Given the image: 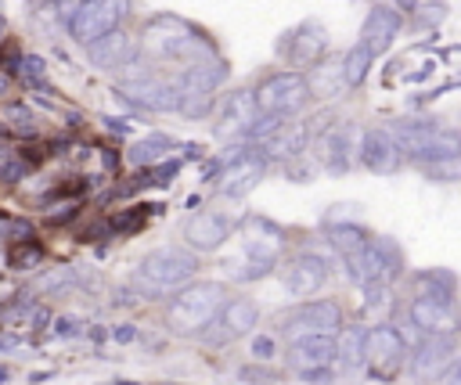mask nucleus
I'll return each instance as SVG.
<instances>
[{
	"label": "nucleus",
	"mask_w": 461,
	"mask_h": 385,
	"mask_svg": "<svg viewBox=\"0 0 461 385\" xmlns=\"http://www.w3.org/2000/svg\"><path fill=\"white\" fill-rule=\"evenodd\" d=\"M364 331H367V327L346 324V327L335 335V345H339V363H342V367H360V363H364Z\"/></svg>",
	"instance_id": "c756f323"
},
{
	"label": "nucleus",
	"mask_w": 461,
	"mask_h": 385,
	"mask_svg": "<svg viewBox=\"0 0 461 385\" xmlns=\"http://www.w3.org/2000/svg\"><path fill=\"white\" fill-rule=\"evenodd\" d=\"M7 36V22H4V14H0V40Z\"/></svg>",
	"instance_id": "49530a36"
},
{
	"label": "nucleus",
	"mask_w": 461,
	"mask_h": 385,
	"mask_svg": "<svg viewBox=\"0 0 461 385\" xmlns=\"http://www.w3.org/2000/svg\"><path fill=\"white\" fill-rule=\"evenodd\" d=\"M285 227L263 219V216H249L241 219V248L249 259H263V263H277L281 248H285Z\"/></svg>",
	"instance_id": "412c9836"
},
{
	"label": "nucleus",
	"mask_w": 461,
	"mask_h": 385,
	"mask_svg": "<svg viewBox=\"0 0 461 385\" xmlns=\"http://www.w3.org/2000/svg\"><path fill=\"white\" fill-rule=\"evenodd\" d=\"M234 219L227 212H216V209H202L194 212L187 223H184V241L194 248V252H216L230 234H234Z\"/></svg>",
	"instance_id": "a211bd4d"
},
{
	"label": "nucleus",
	"mask_w": 461,
	"mask_h": 385,
	"mask_svg": "<svg viewBox=\"0 0 461 385\" xmlns=\"http://www.w3.org/2000/svg\"><path fill=\"white\" fill-rule=\"evenodd\" d=\"M79 284H86V270L83 266H54L36 281V291L40 295H61V291L79 288Z\"/></svg>",
	"instance_id": "cd10ccee"
},
{
	"label": "nucleus",
	"mask_w": 461,
	"mask_h": 385,
	"mask_svg": "<svg viewBox=\"0 0 461 385\" xmlns=\"http://www.w3.org/2000/svg\"><path fill=\"white\" fill-rule=\"evenodd\" d=\"M256 115H259V108H256V90H234V94H227V97L220 101L212 130H216L220 140H238V137L249 133V126L256 122Z\"/></svg>",
	"instance_id": "f3484780"
},
{
	"label": "nucleus",
	"mask_w": 461,
	"mask_h": 385,
	"mask_svg": "<svg viewBox=\"0 0 461 385\" xmlns=\"http://www.w3.org/2000/svg\"><path fill=\"white\" fill-rule=\"evenodd\" d=\"M133 338H137V327H133V324H119V327H115V342L126 345V342H133Z\"/></svg>",
	"instance_id": "c03bdc74"
},
{
	"label": "nucleus",
	"mask_w": 461,
	"mask_h": 385,
	"mask_svg": "<svg viewBox=\"0 0 461 385\" xmlns=\"http://www.w3.org/2000/svg\"><path fill=\"white\" fill-rule=\"evenodd\" d=\"M223 162V169H220V194L223 198H245L259 180H263V173H267V155H259L256 151V144H238V155H227V158H220Z\"/></svg>",
	"instance_id": "f8f14e48"
},
{
	"label": "nucleus",
	"mask_w": 461,
	"mask_h": 385,
	"mask_svg": "<svg viewBox=\"0 0 461 385\" xmlns=\"http://www.w3.org/2000/svg\"><path fill=\"white\" fill-rule=\"evenodd\" d=\"M140 50L155 61H180V65H191V61H202V58L216 54L212 43L176 14L148 18V25L140 32Z\"/></svg>",
	"instance_id": "f03ea898"
},
{
	"label": "nucleus",
	"mask_w": 461,
	"mask_h": 385,
	"mask_svg": "<svg viewBox=\"0 0 461 385\" xmlns=\"http://www.w3.org/2000/svg\"><path fill=\"white\" fill-rule=\"evenodd\" d=\"M162 385H184V381H162Z\"/></svg>",
	"instance_id": "09e8293b"
},
{
	"label": "nucleus",
	"mask_w": 461,
	"mask_h": 385,
	"mask_svg": "<svg viewBox=\"0 0 461 385\" xmlns=\"http://www.w3.org/2000/svg\"><path fill=\"white\" fill-rule=\"evenodd\" d=\"M285 360L299 374H321L331 363H339V345H335V338H299L288 345Z\"/></svg>",
	"instance_id": "b1692460"
},
{
	"label": "nucleus",
	"mask_w": 461,
	"mask_h": 385,
	"mask_svg": "<svg viewBox=\"0 0 461 385\" xmlns=\"http://www.w3.org/2000/svg\"><path fill=\"white\" fill-rule=\"evenodd\" d=\"M407 317L418 335H457L461 331V309H457L454 295L418 291L407 306Z\"/></svg>",
	"instance_id": "9d476101"
},
{
	"label": "nucleus",
	"mask_w": 461,
	"mask_h": 385,
	"mask_svg": "<svg viewBox=\"0 0 461 385\" xmlns=\"http://www.w3.org/2000/svg\"><path fill=\"white\" fill-rule=\"evenodd\" d=\"M389 130L414 166L447 158V155H461V130L439 126L436 119H396V122H389Z\"/></svg>",
	"instance_id": "20e7f679"
},
{
	"label": "nucleus",
	"mask_w": 461,
	"mask_h": 385,
	"mask_svg": "<svg viewBox=\"0 0 461 385\" xmlns=\"http://www.w3.org/2000/svg\"><path fill=\"white\" fill-rule=\"evenodd\" d=\"M364 219V205L360 201H335L328 205V212L321 216L324 227H335V223H360Z\"/></svg>",
	"instance_id": "72a5a7b5"
},
{
	"label": "nucleus",
	"mask_w": 461,
	"mask_h": 385,
	"mask_svg": "<svg viewBox=\"0 0 461 385\" xmlns=\"http://www.w3.org/2000/svg\"><path fill=\"white\" fill-rule=\"evenodd\" d=\"M393 4H396L400 11H418V4H421V0H393Z\"/></svg>",
	"instance_id": "a18cd8bd"
},
{
	"label": "nucleus",
	"mask_w": 461,
	"mask_h": 385,
	"mask_svg": "<svg viewBox=\"0 0 461 385\" xmlns=\"http://www.w3.org/2000/svg\"><path fill=\"white\" fill-rule=\"evenodd\" d=\"M342 306L331 299H310L299 302L288 317H285V338L299 342V338H335L342 331Z\"/></svg>",
	"instance_id": "423d86ee"
},
{
	"label": "nucleus",
	"mask_w": 461,
	"mask_h": 385,
	"mask_svg": "<svg viewBox=\"0 0 461 385\" xmlns=\"http://www.w3.org/2000/svg\"><path fill=\"white\" fill-rule=\"evenodd\" d=\"M357 130L353 122H339V126H328L321 133V162L331 169V173H346L353 162H357Z\"/></svg>",
	"instance_id": "393cba45"
},
{
	"label": "nucleus",
	"mask_w": 461,
	"mask_h": 385,
	"mask_svg": "<svg viewBox=\"0 0 461 385\" xmlns=\"http://www.w3.org/2000/svg\"><path fill=\"white\" fill-rule=\"evenodd\" d=\"M274 353H277V338H274V335H256V338H252V356H256L259 363H270Z\"/></svg>",
	"instance_id": "4c0bfd02"
},
{
	"label": "nucleus",
	"mask_w": 461,
	"mask_h": 385,
	"mask_svg": "<svg viewBox=\"0 0 461 385\" xmlns=\"http://www.w3.org/2000/svg\"><path fill=\"white\" fill-rule=\"evenodd\" d=\"M324 230H328V237H324V241H328V245H331L339 255L357 252V248H360V245L371 237V234H367L360 223H335V227H324Z\"/></svg>",
	"instance_id": "7c9ffc66"
},
{
	"label": "nucleus",
	"mask_w": 461,
	"mask_h": 385,
	"mask_svg": "<svg viewBox=\"0 0 461 385\" xmlns=\"http://www.w3.org/2000/svg\"><path fill=\"white\" fill-rule=\"evenodd\" d=\"M357 162L367 169V173H378V176H389V173H400L407 155L400 148V140L393 137L389 126H367L360 133V144H357Z\"/></svg>",
	"instance_id": "ddd939ff"
},
{
	"label": "nucleus",
	"mask_w": 461,
	"mask_h": 385,
	"mask_svg": "<svg viewBox=\"0 0 461 385\" xmlns=\"http://www.w3.org/2000/svg\"><path fill=\"white\" fill-rule=\"evenodd\" d=\"M346 273L353 284L367 288V284H389L400 270H403V248L385 237V234H371L357 252L342 255Z\"/></svg>",
	"instance_id": "39448f33"
},
{
	"label": "nucleus",
	"mask_w": 461,
	"mask_h": 385,
	"mask_svg": "<svg viewBox=\"0 0 461 385\" xmlns=\"http://www.w3.org/2000/svg\"><path fill=\"white\" fill-rule=\"evenodd\" d=\"M414 288L418 291H432V295H454L457 277L447 273V270H421V273H414Z\"/></svg>",
	"instance_id": "473e14b6"
},
{
	"label": "nucleus",
	"mask_w": 461,
	"mask_h": 385,
	"mask_svg": "<svg viewBox=\"0 0 461 385\" xmlns=\"http://www.w3.org/2000/svg\"><path fill=\"white\" fill-rule=\"evenodd\" d=\"M130 7H133V0H83V4L76 7L72 22H68L72 43L86 47V43H94L97 36L119 29L122 18L130 14Z\"/></svg>",
	"instance_id": "6e6552de"
},
{
	"label": "nucleus",
	"mask_w": 461,
	"mask_h": 385,
	"mask_svg": "<svg viewBox=\"0 0 461 385\" xmlns=\"http://www.w3.org/2000/svg\"><path fill=\"white\" fill-rule=\"evenodd\" d=\"M4 378H7V367H0V385H4Z\"/></svg>",
	"instance_id": "de8ad7c7"
},
{
	"label": "nucleus",
	"mask_w": 461,
	"mask_h": 385,
	"mask_svg": "<svg viewBox=\"0 0 461 385\" xmlns=\"http://www.w3.org/2000/svg\"><path fill=\"white\" fill-rule=\"evenodd\" d=\"M425 7H429V11L418 18V22H425V25H432V22H439V18L447 14V4H443V0H429Z\"/></svg>",
	"instance_id": "79ce46f5"
},
{
	"label": "nucleus",
	"mask_w": 461,
	"mask_h": 385,
	"mask_svg": "<svg viewBox=\"0 0 461 385\" xmlns=\"http://www.w3.org/2000/svg\"><path fill=\"white\" fill-rule=\"evenodd\" d=\"M403 29V11L400 7H385V4H371L367 7V18L360 25V43H367L378 54H385L393 47V40L400 36Z\"/></svg>",
	"instance_id": "4be33fe9"
},
{
	"label": "nucleus",
	"mask_w": 461,
	"mask_h": 385,
	"mask_svg": "<svg viewBox=\"0 0 461 385\" xmlns=\"http://www.w3.org/2000/svg\"><path fill=\"white\" fill-rule=\"evenodd\" d=\"M277 50H281L292 65H313V61H321L324 50H328V32H324L321 22L310 18V22L295 25L292 32H285L281 43H277Z\"/></svg>",
	"instance_id": "aec40b11"
},
{
	"label": "nucleus",
	"mask_w": 461,
	"mask_h": 385,
	"mask_svg": "<svg viewBox=\"0 0 461 385\" xmlns=\"http://www.w3.org/2000/svg\"><path fill=\"white\" fill-rule=\"evenodd\" d=\"M238 378H245V381H252V385H270V381H277V374H270L267 367H241Z\"/></svg>",
	"instance_id": "58836bf2"
},
{
	"label": "nucleus",
	"mask_w": 461,
	"mask_h": 385,
	"mask_svg": "<svg viewBox=\"0 0 461 385\" xmlns=\"http://www.w3.org/2000/svg\"><path fill=\"white\" fill-rule=\"evenodd\" d=\"M18 72H22V76H25L32 86H43V83H47V61H43L40 54H22Z\"/></svg>",
	"instance_id": "c9c22d12"
},
{
	"label": "nucleus",
	"mask_w": 461,
	"mask_h": 385,
	"mask_svg": "<svg viewBox=\"0 0 461 385\" xmlns=\"http://www.w3.org/2000/svg\"><path fill=\"white\" fill-rule=\"evenodd\" d=\"M436 385H461V356H454V360L447 363V371L439 374Z\"/></svg>",
	"instance_id": "a19ab883"
},
{
	"label": "nucleus",
	"mask_w": 461,
	"mask_h": 385,
	"mask_svg": "<svg viewBox=\"0 0 461 385\" xmlns=\"http://www.w3.org/2000/svg\"><path fill=\"white\" fill-rule=\"evenodd\" d=\"M450 360H454V335H425L407 353V371L418 385H429V381H439Z\"/></svg>",
	"instance_id": "2eb2a0df"
},
{
	"label": "nucleus",
	"mask_w": 461,
	"mask_h": 385,
	"mask_svg": "<svg viewBox=\"0 0 461 385\" xmlns=\"http://www.w3.org/2000/svg\"><path fill=\"white\" fill-rule=\"evenodd\" d=\"M371 61H375V50L367 43H353L346 54H342V76H346V86H360L371 72Z\"/></svg>",
	"instance_id": "c85d7f7f"
},
{
	"label": "nucleus",
	"mask_w": 461,
	"mask_h": 385,
	"mask_svg": "<svg viewBox=\"0 0 461 385\" xmlns=\"http://www.w3.org/2000/svg\"><path fill=\"white\" fill-rule=\"evenodd\" d=\"M83 50H86V58H90V65H94L97 72H119L122 65H130V58H133L137 43H133V36H130V32L112 29V32L97 36L94 43H86Z\"/></svg>",
	"instance_id": "5701e85b"
},
{
	"label": "nucleus",
	"mask_w": 461,
	"mask_h": 385,
	"mask_svg": "<svg viewBox=\"0 0 461 385\" xmlns=\"http://www.w3.org/2000/svg\"><path fill=\"white\" fill-rule=\"evenodd\" d=\"M259 324V306L249 299V295H234L220 306L216 320L202 331V338L209 345H223V342H234V338H245L252 327Z\"/></svg>",
	"instance_id": "4468645a"
},
{
	"label": "nucleus",
	"mask_w": 461,
	"mask_h": 385,
	"mask_svg": "<svg viewBox=\"0 0 461 385\" xmlns=\"http://www.w3.org/2000/svg\"><path fill=\"white\" fill-rule=\"evenodd\" d=\"M230 79V65L223 58H202V61H191V65H180V72L173 76L176 90H180V101L187 97H212L223 83Z\"/></svg>",
	"instance_id": "dca6fc26"
},
{
	"label": "nucleus",
	"mask_w": 461,
	"mask_h": 385,
	"mask_svg": "<svg viewBox=\"0 0 461 385\" xmlns=\"http://www.w3.org/2000/svg\"><path fill=\"white\" fill-rule=\"evenodd\" d=\"M54 331H58V335H79V320H72V317H61Z\"/></svg>",
	"instance_id": "37998d69"
},
{
	"label": "nucleus",
	"mask_w": 461,
	"mask_h": 385,
	"mask_svg": "<svg viewBox=\"0 0 461 385\" xmlns=\"http://www.w3.org/2000/svg\"><path fill=\"white\" fill-rule=\"evenodd\" d=\"M306 83H310V94L313 97H324V101H331V97H339L342 90H346V76H342V61H313L310 65V72H306Z\"/></svg>",
	"instance_id": "a878e982"
},
{
	"label": "nucleus",
	"mask_w": 461,
	"mask_h": 385,
	"mask_svg": "<svg viewBox=\"0 0 461 385\" xmlns=\"http://www.w3.org/2000/svg\"><path fill=\"white\" fill-rule=\"evenodd\" d=\"M310 97L313 94L303 72H274L256 86V108L270 115H295Z\"/></svg>",
	"instance_id": "1a4fd4ad"
},
{
	"label": "nucleus",
	"mask_w": 461,
	"mask_h": 385,
	"mask_svg": "<svg viewBox=\"0 0 461 385\" xmlns=\"http://www.w3.org/2000/svg\"><path fill=\"white\" fill-rule=\"evenodd\" d=\"M101 126H104V130H112L115 137L133 133V122H130V119H119V115H104V119H101Z\"/></svg>",
	"instance_id": "ea45409f"
},
{
	"label": "nucleus",
	"mask_w": 461,
	"mask_h": 385,
	"mask_svg": "<svg viewBox=\"0 0 461 385\" xmlns=\"http://www.w3.org/2000/svg\"><path fill=\"white\" fill-rule=\"evenodd\" d=\"M25 169H29V158H25V155H18V151H0V180H4V184H14Z\"/></svg>",
	"instance_id": "f704fd0d"
},
{
	"label": "nucleus",
	"mask_w": 461,
	"mask_h": 385,
	"mask_svg": "<svg viewBox=\"0 0 461 385\" xmlns=\"http://www.w3.org/2000/svg\"><path fill=\"white\" fill-rule=\"evenodd\" d=\"M223 302H227L223 284H216V281H191L180 291H173V299L166 306V327L173 335H202L216 320Z\"/></svg>",
	"instance_id": "7ed1b4c3"
},
{
	"label": "nucleus",
	"mask_w": 461,
	"mask_h": 385,
	"mask_svg": "<svg viewBox=\"0 0 461 385\" xmlns=\"http://www.w3.org/2000/svg\"><path fill=\"white\" fill-rule=\"evenodd\" d=\"M328 277H331V263H328L321 252H303V255H295V259L285 266V273H281L285 291H288V295H299V299L321 291V288L328 284Z\"/></svg>",
	"instance_id": "6ab92c4d"
},
{
	"label": "nucleus",
	"mask_w": 461,
	"mask_h": 385,
	"mask_svg": "<svg viewBox=\"0 0 461 385\" xmlns=\"http://www.w3.org/2000/svg\"><path fill=\"white\" fill-rule=\"evenodd\" d=\"M119 97L140 112H180V90L173 76H133L119 83Z\"/></svg>",
	"instance_id": "9b49d317"
},
{
	"label": "nucleus",
	"mask_w": 461,
	"mask_h": 385,
	"mask_svg": "<svg viewBox=\"0 0 461 385\" xmlns=\"http://www.w3.org/2000/svg\"><path fill=\"white\" fill-rule=\"evenodd\" d=\"M407 338L396 324H375L364 331V367L375 378H393L407 363Z\"/></svg>",
	"instance_id": "0eeeda50"
},
{
	"label": "nucleus",
	"mask_w": 461,
	"mask_h": 385,
	"mask_svg": "<svg viewBox=\"0 0 461 385\" xmlns=\"http://www.w3.org/2000/svg\"><path fill=\"white\" fill-rule=\"evenodd\" d=\"M194 273H198V255L191 245H158L137 263V270L130 273V288L140 299H162L191 284Z\"/></svg>",
	"instance_id": "f257e3e1"
},
{
	"label": "nucleus",
	"mask_w": 461,
	"mask_h": 385,
	"mask_svg": "<svg viewBox=\"0 0 461 385\" xmlns=\"http://www.w3.org/2000/svg\"><path fill=\"white\" fill-rule=\"evenodd\" d=\"M43 259V248L40 245H14L11 248V266L14 270H29V266H36Z\"/></svg>",
	"instance_id": "e433bc0d"
},
{
	"label": "nucleus",
	"mask_w": 461,
	"mask_h": 385,
	"mask_svg": "<svg viewBox=\"0 0 461 385\" xmlns=\"http://www.w3.org/2000/svg\"><path fill=\"white\" fill-rule=\"evenodd\" d=\"M432 184H457L461 180V155H447V158H432L418 166Z\"/></svg>",
	"instance_id": "2f4dec72"
},
{
	"label": "nucleus",
	"mask_w": 461,
	"mask_h": 385,
	"mask_svg": "<svg viewBox=\"0 0 461 385\" xmlns=\"http://www.w3.org/2000/svg\"><path fill=\"white\" fill-rule=\"evenodd\" d=\"M173 148H176L173 137H166V133H148V137H140V140L130 144L126 162H130V166H140V169H144V166H158V162L169 158Z\"/></svg>",
	"instance_id": "bb28decb"
}]
</instances>
